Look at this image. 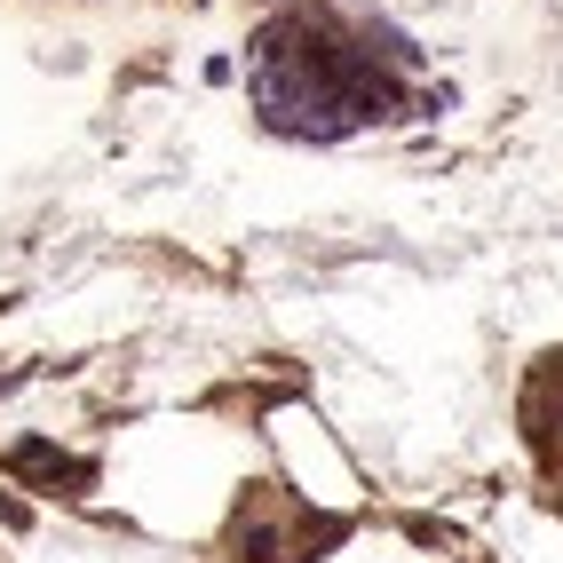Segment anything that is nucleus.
Instances as JSON below:
<instances>
[{
    "mask_svg": "<svg viewBox=\"0 0 563 563\" xmlns=\"http://www.w3.org/2000/svg\"><path fill=\"white\" fill-rule=\"evenodd\" d=\"M246 88H254L262 120H271L278 135H310V143L350 135L357 120H397V103H405V88L389 80V71H373L357 48H342L310 16L254 32Z\"/></svg>",
    "mask_w": 563,
    "mask_h": 563,
    "instance_id": "obj_1",
    "label": "nucleus"
}]
</instances>
